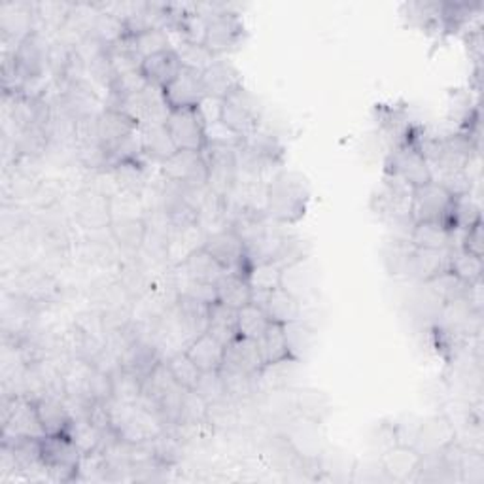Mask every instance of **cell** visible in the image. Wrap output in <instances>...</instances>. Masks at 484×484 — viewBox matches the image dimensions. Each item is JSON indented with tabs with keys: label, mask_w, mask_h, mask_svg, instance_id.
<instances>
[{
	"label": "cell",
	"mask_w": 484,
	"mask_h": 484,
	"mask_svg": "<svg viewBox=\"0 0 484 484\" xmlns=\"http://www.w3.org/2000/svg\"><path fill=\"white\" fill-rule=\"evenodd\" d=\"M310 190L305 178L298 173L282 171L267 185L265 212L280 226L298 224L305 218Z\"/></svg>",
	"instance_id": "1"
},
{
	"label": "cell",
	"mask_w": 484,
	"mask_h": 484,
	"mask_svg": "<svg viewBox=\"0 0 484 484\" xmlns=\"http://www.w3.org/2000/svg\"><path fill=\"white\" fill-rule=\"evenodd\" d=\"M106 407H109L114 434L129 445H142L167 432V422L144 403H121L110 399L106 401Z\"/></svg>",
	"instance_id": "2"
},
{
	"label": "cell",
	"mask_w": 484,
	"mask_h": 484,
	"mask_svg": "<svg viewBox=\"0 0 484 484\" xmlns=\"http://www.w3.org/2000/svg\"><path fill=\"white\" fill-rule=\"evenodd\" d=\"M415 187L392 174L384 173L383 185L371 199V208L390 227L415 226L411 220Z\"/></svg>",
	"instance_id": "3"
},
{
	"label": "cell",
	"mask_w": 484,
	"mask_h": 484,
	"mask_svg": "<svg viewBox=\"0 0 484 484\" xmlns=\"http://www.w3.org/2000/svg\"><path fill=\"white\" fill-rule=\"evenodd\" d=\"M14 63V88L8 93H26L29 86L40 82L46 67L49 47L44 44L40 33L26 35L12 51Z\"/></svg>",
	"instance_id": "4"
},
{
	"label": "cell",
	"mask_w": 484,
	"mask_h": 484,
	"mask_svg": "<svg viewBox=\"0 0 484 484\" xmlns=\"http://www.w3.org/2000/svg\"><path fill=\"white\" fill-rule=\"evenodd\" d=\"M263 120V106L258 97L247 88H240L231 97L222 100L220 123L227 127L235 137L247 141L259 131Z\"/></svg>",
	"instance_id": "5"
},
{
	"label": "cell",
	"mask_w": 484,
	"mask_h": 484,
	"mask_svg": "<svg viewBox=\"0 0 484 484\" xmlns=\"http://www.w3.org/2000/svg\"><path fill=\"white\" fill-rule=\"evenodd\" d=\"M40 458L46 469V477L56 482H74L78 479L79 450L68 436H46L40 439Z\"/></svg>",
	"instance_id": "6"
},
{
	"label": "cell",
	"mask_w": 484,
	"mask_h": 484,
	"mask_svg": "<svg viewBox=\"0 0 484 484\" xmlns=\"http://www.w3.org/2000/svg\"><path fill=\"white\" fill-rule=\"evenodd\" d=\"M203 157L208 169V192L222 199L231 197L238 180L237 146L208 141L203 150Z\"/></svg>",
	"instance_id": "7"
},
{
	"label": "cell",
	"mask_w": 484,
	"mask_h": 484,
	"mask_svg": "<svg viewBox=\"0 0 484 484\" xmlns=\"http://www.w3.org/2000/svg\"><path fill=\"white\" fill-rule=\"evenodd\" d=\"M384 173L407 182L413 187H420L424 184L434 182L432 173H429L427 167V161L415 141L413 129L407 132V139L401 144L394 146V150L390 152Z\"/></svg>",
	"instance_id": "8"
},
{
	"label": "cell",
	"mask_w": 484,
	"mask_h": 484,
	"mask_svg": "<svg viewBox=\"0 0 484 484\" xmlns=\"http://www.w3.org/2000/svg\"><path fill=\"white\" fill-rule=\"evenodd\" d=\"M44 439L46 432L40 424L35 399L23 394L5 397L3 401V439Z\"/></svg>",
	"instance_id": "9"
},
{
	"label": "cell",
	"mask_w": 484,
	"mask_h": 484,
	"mask_svg": "<svg viewBox=\"0 0 484 484\" xmlns=\"http://www.w3.org/2000/svg\"><path fill=\"white\" fill-rule=\"evenodd\" d=\"M452 206L454 197L437 182H429L413 192L411 220L420 222H439L452 231Z\"/></svg>",
	"instance_id": "10"
},
{
	"label": "cell",
	"mask_w": 484,
	"mask_h": 484,
	"mask_svg": "<svg viewBox=\"0 0 484 484\" xmlns=\"http://www.w3.org/2000/svg\"><path fill=\"white\" fill-rule=\"evenodd\" d=\"M203 248L216 259L227 273H235L247 279L252 263L247 254L245 240H242V237L233 227H222L210 233L205 238Z\"/></svg>",
	"instance_id": "11"
},
{
	"label": "cell",
	"mask_w": 484,
	"mask_h": 484,
	"mask_svg": "<svg viewBox=\"0 0 484 484\" xmlns=\"http://www.w3.org/2000/svg\"><path fill=\"white\" fill-rule=\"evenodd\" d=\"M247 40V26L242 23L240 16L226 5L222 12L208 17L206 23V35L205 46L214 53L216 58L226 56L238 49Z\"/></svg>",
	"instance_id": "12"
},
{
	"label": "cell",
	"mask_w": 484,
	"mask_h": 484,
	"mask_svg": "<svg viewBox=\"0 0 484 484\" xmlns=\"http://www.w3.org/2000/svg\"><path fill=\"white\" fill-rule=\"evenodd\" d=\"M161 173H163L167 182L184 185L187 190H206L208 169L203 152L178 150L161 163Z\"/></svg>",
	"instance_id": "13"
},
{
	"label": "cell",
	"mask_w": 484,
	"mask_h": 484,
	"mask_svg": "<svg viewBox=\"0 0 484 484\" xmlns=\"http://www.w3.org/2000/svg\"><path fill=\"white\" fill-rule=\"evenodd\" d=\"M165 127L176 150L203 152L208 144L206 121L201 114V109H182L171 110L165 121Z\"/></svg>",
	"instance_id": "14"
},
{
	"label": "cell",
	"mask_w": 484,
	"mask_h": 484,
	"mask_svg": "<svg viewBox=\"0 0 484 484\" xmlns=\"http://www.w3.org/2000/svg\"><path fill=\"white\" fill-rule=\"evenodd\" d=\"M163 97L169 110L199 109L206 99L201 72L182 67L178 76L163 89Z\"/></svg>",
	"instance_id": "15"
},
{
	"label": "cell",
	"mask_w": 484,
	"mask_h": 484,
	"mask_svg": "<svg viewBox=\"0 0 484 484\" xmlns=\"http://www.w3.org/2000/svg\"><path fill=\"white\" fill-rule=\"evenodd\" d=\"M263 358L259 352L258 341L237 337L226 346L224 363L220 367L222 373H233L242 376H256L263 369Z\"/></svg>",
	"instance_id": "16"
},
{
	"label": "cell",
	"mask_w": 484,
	"mask_h": 484,
	"mask_svg": "<svg viewBox=\"0 0 484 484\" xmlns=\"http://www.w3.org/2000/svg\"><path fill=\"white\" fill-rule=\"evenodd\" d=\"M252 303L261 307L265 314L268 316V320L277 321V324H282V326L300 320L303 312V307H301L303 303L282 286L267 293L252 291Z\"/></svg>",
	"instance_id": "17"
},
{
	"label": "cell",
	"mask_w": 484,
	"mask_h": 484,
	"mask_svg": "<svg viewBox=\"0 0 484 484\" xmlns=\"http://www.w3.org/2000/svg\"><path fill=\"white\" fill-rule=\"evenodd\" d=\"M447 271H450V248H411L405 277L426 284Z\"/></svg>",
	"instance_id": "18"
},
{
	"label": "cell",
	"mask_w": 484,
	"mask_h": 484,
	"mask_svg": "<svg viewBox=\"0 0 484 484\" xmlns=\"http://www.w3.org/2000/svg\"><path fill=\"white\" fill-rule=\"evenodd\" d=\"M456 437H458V434H456V426L447 415H436L432 418H424L415 450L420 456L436 454L458 441Z\"/></svg>",
	"instance_id": "19"
},
{
	"label": "cell",
	"mask_w": 484,
	"mask_h": 484,
	"mask_svg": "<svg viewBox=\"0 0 484 484\" xmlns=\"http://www.w3.org/2000/svg\"><path fill=\"white\" fill-rule=\"evenodd\" d=\"M201 76H203L206 99L224 100L231 97L235 91H238L240 88H245V82H242V74L238 72V68L222 58L214 61Z\"/></svg>",
	"instance_id": "20"
},
{
	"label": "cell",
	"mask_w": 484,
	"mask_h": 484,
	"mask_svg": "<svg viewBox=\"0 0 484 484\" xmlns=\"http://www.w3.org/2000/svg\"><path fill=\"white\" fill-rule=\"evenodd\" d=\"M422 456L413 447L395 445L379 456V464L390 482L415 480Z\"/></svg>",
	"instance_id": "21"
},
{
	"label": "cell",
	"mask_w": 484,
	"mask_h": 484,
	"mask_svg": "<svg viewBox=\"0 0 484 484\" xmlns=\"http://www.w3.org/2000/svg\"><path fill=\"white\" fill-rule=\"evenodd\" d=\"M33 399L46 436H63L72 420L67 401L53 394H40Z\"/></svg>",
	"instance_id": "22"
},
{
	"label": "cell",
	"mask_w": 484,
	"mask_h": 484,
	"mask_svg": "<svg viewBox=\"0 0 484 484\" xmlns=\"http://www.w3.org/2000/svg\"><path fill=\"white\" fill-rule=\"evenodd\" d=\"M180 70H182V63L174 47L159 51L155 53V56L146 58L141 67V72L148 79V84L157 89H165L178 76Z\"/></svg>",
	"instance_id": "23"
},
{
	"label": "cell",
	"mask_w": 484,
	"mask_h": 484,
	"mask_svg": "<svg viewBox=\"0 0 484 484\" xmlns=\"http://www.w3.org/2000/svg\"><path fill=\"white\" fill-rule=\"evenodd\" d=\"M178 268H182L184 277L187 280H195V282H203L210 286H216V282L227 273L226 268L205 248H199L194 254L187 256V259L180 263Z\"/></svg>",
	"instance_id": "24"
},
{
	"label": "cell",
	"mask_w": 484,
	"mask_h": 484,
	"mask_svg": "<svg viewBox=\"0 0 484 484\" xmlns=\"http://www.w3.org/2000/svg\"><path fill=\"white\" fill-rule=\"evenodd\" d=\"M226 346L218 342L212 335L203 333L185 346V354L192 358V362L203 371H220L224 363Z\"/></svg>",
	"instance_id": "25"
},
{
	"label": "cell",
	"mask_w": 484,
	"mask_h": 484,
	"mask_svg": "<svg viewBox=\"0 0 484 484\" xmlns=\"http://www.w3.org/2000/svg\"><path fill=\"white\" fill-rule=\"evenodd\" d=\"M237 312L231 307H226L222 303H212L208 307V324L206 333L212 335L218 342L227 346L231 341L238 337V321Z\"/></svg>",
	"instance_id": "26"
},
{
	"label": "cell",
	"mask_w": 484,
	"mask_h": 484,
	"mask_svg": "<svg viewBox=\"0 0 484 484\" xmlns=\"http://www.w3.org/2000/svg\"><path fill=\"white\" fill-rule=\"evenodd\" d=\"M214 288H216V301L226 307L238 310L252 303V288L245 277L226 273Z\"/></svg>",
	"instance_id": "27"
},
{
	"label": "cell",
	"mask_w": 484,
	"mask_h": 484,
	"mask_svg": "<svg viewBox=\"0 0 484 484\" xmlns=\"http://www.w3.org/2000/svg\"><path fill=\"white\" fill-rule=\"evenodd\" d=\"M141 142H142V155L159 161V163H163V161H167L171 155L178 152L165 123L141 127Z\"/></svg>",
	"instance_id": "28"
},
{
	"label": "cell",
	"mask_w": 484,
	"mask_h": 484,
	"mask_svg": "<svg viewBox=\"0 0 484 484\" xmlns=\"http://www.w3.org/2000/svg\"><path fill=\"white\" fill-rule=\"evenodd\" d=\"M456 231L447 229L439 222H420L411 229L409 242L415 248H454Z\"/></svg>",
	"instance_id": "29"
},
{
	"label": "cell",
	"mask_w": 484,
	"mask_h": 484,
	"mask_svg": "<svg viewBox=\"0 0 484 484\" xmlns=\"http://www.w3.org/2000/svg\"><path fill=\"white\" fill-rule=\"evenodd\" d=\"M259 352L263 358L265 365L279 363L284 360H289V348H288V339H286V330L282 324H277V321H271L265 333L258 339Z\"/></svg>",
	"instance_id": "30"
},
{
	"label": "cell",
	"mask_w": 484,
	"mask_h": 484,
	"mask_svg": "<svg viewBox=\"0 0 484 484\" xmlns=\"http://www.w3.org/2000/svg\"><path fill=\"white\" fill-rule=\"evenodd\" d=\"M208 307L203 301H197L194 298H187V295H178V301H176V310H178V318H180V324L194 333V337L197 339L199 335L206 333V324H208Z\"/></svg>",
	"instance_id": "31"
},
{
	"label": "cell",
	"mask_w": 484,
	"mask_h": 484,
	"mask_svg": "<svg viewBox=\"0 0 484 484\" xmlns=\"http://www.w3.org/2000/svg\"><path fill=\"white\" fill-rule=\"evenodd\" d=\"M65 436L72 439V443L82 450V454L99 450L104 441V434L88 416H72Z\"/></svg>",
	"instance_id": "32"
},
{
	"label": "cell",
	"mask_w": 484,
	"mask_h": 484,
	"mask_svg": "<svg viewBox=\"0 0 484 484\" xmlns=\"http://www.w3.org/2000/svg\"><path fill=\"white\" fill-rule=\"evenodd\" d=\"M110 233L118 245L129 250H137L142 247L148 235V226L142 218L137 216H127V218H112V224L109 226Z\"/></svg>",
	"instance_id": "33"
},
{
	"label": "cell",
	"mask_w": 484,
	"mask_h": 484,
	"mask_svg": "<svg viewBox=\"0 0 484 484\" xmlns=\"http://www.w3.org/2000/svg\"><path fill=\"white\" fill-rule=\"evenodd\" d=\"M284 330H286V339H288V348H289L291 358L303 363L316 344L314 328H310L303 318H300V320L291 321V324H286Z\"/></svg>",
	"instance_id": "34"
},
{
	"label": "cell",
	"mask_w": 484,
	"mask_h": 484,
	"mask_svg": "<svg viewBox=\"0 0 484 484\" xmlns=\"http://www.w3.org/2000/svg\"><path fill=\"white\" fill-rule=\"evenodd\" d=\"M427 293L432 295V298L443 305L447 303H454V301H460V300H466V293H468V288L469 284L462 282L458 277L452 275L450 271L432 279L429 282L422 284Z\"/></svg>",
	"instance_id": "35"
},
{
	"label": "cell",
	"mask_w": 484,
	"mask_h": 484,
	"mask_svg": "<svg viewBox=\"0 0 484 484\" xmlns=\"http://www.w3.org/2000/svg\"><path fill=\"white\" fill-rule=\"evenodd\" d=\"M106 56H109V61L112 65L116 78L131 74V72H139L142 67V58L139 56L137 49H134L129 35L123 37L114 46L106 47Z\"/></svg>",
	"instance_id": "36"
},
{
	"label": "cell",
	"mask_w": 484,
	"mask_h": 484,
	"mask_svg": "<svg viewBox=\"0 0 484 484\" xmlns=\"http://www.w3.org/2000/svg\"><path fill=\"white\" fill-rule=\"evenodd\" d=\"M300 365L301 362L293 360V358L279 362V363H271V365H263V369L258 374V388L259 386L267 390L288 388L295 381V376H298Z\"/></svg>",
	"instance_id": "37"
},
{
	"label": "cell",
	"mask_w": 484,
	"mask_h": 484,
	"mask_svg": "<svg viewBox=\"0 0 484 484\" xmlns=\"http://www.w3.org/2000/svg\"><path fill=\"white\" fill-rule=\"evenodd\" d=\"M112 399L121 403H139L142 397V379L125 367H116L110 373Z\"/></svg>",
	"instance_id": "38"
},
{
	"label": "cell",
	"mask_w": 484,
	"mask_h": 484,
	"mask_svg": "<svg viewBox=\"0 0 484 484\" xmlns=\"http://www.w3.org/2000/svg\"><path fill=\"white\" fill-rule=\"evenodd\" d=\"M450 273L466 284H475L482 280V258H477L460 247L450 248Z\"/></svg>",
	"instance_id": "39"
},
{
	"label": "cell",
	"mask_w": 484,
	"mask_h": 484,
	"mask_svg": "<svg viewBox=\"0 0 484 484\" xmlns=\"http://www.w3.org/2000/svg\"><path fill=\"white\" fill-rule=\"evenodd\" d=\"M247 280L252 291H258V293L273 291L275 288H280L282 284V267L277 265L275 261L254 263L248 268Z\"/></svg>",
	"instance_id": "40"
},
{
	"label": "cell",
	"mask_w": 484,
	"mask_h": 484,
	"mask_svg": "<svg viewBox=\"0 0 484 484\" xmlns=\"http://www.w3.org/2000/svg\"><path fill=\"white\" fill-rule=\"evenodd\" d=\"M237 321H238V337L252 341H258L265 333L268 324H271V320H268L265 310L254 303L238 309Z\"/></svg>",
	"instance_id": "41"
},
{
	"label": "cell",
	"mask_w": 484,
	"mask_h": 484,
	"mask_svg": "<svg viewBox=\"0 0 484 484\" xmlns=\"http://www.w3.org/2000/svg\"><path fill=\"white\" fill-rule=\"evenodd\" d=\"M280 286L284 289H288L291 295H295V298L303 303V295L312 291V273L309 268V259H303L300 263L284 267Z\"/></svg>",
	"instance_id": "42"
},
{
	"label": "cell",
	"mask_w": 484,
	"mask_h": 484,
	"mask_svg": "<svg viewBox=\"0 0 484 484\" xmlns=\"http://www.w3.org/2000/svg\"><path fill=\"white\" fill-rule=\"evenodd\" d=\"M174 51L178 53L180 63L182 67L187 68H194L197 72H205L214 61L218 58L214 56V53L205 46V44H195V42H187V40H180V44L174 47Z\"/></svg>",
	"instance_id": "43"
},
{
	"label": "cell",
	"mask_w": 484,
	"mask_h": 484,
	"mask_svg": "<svg viewBox=\"0 0 484 484\" xmlns=\"http://www.w3.org/2000/svg\"><path fill=\"white\" fill-rule=\"evenodd\" d=\"M167 367L171 371V374L174 376V381L185 388V390H195L203 371L192 362V358L185 354V351L176 352L174 356H171L167 362Z\"/></svg>",
	"instance_id": "44"
},
{
	"label": "cell",
	"mask_w": 484,
	"mask_h": 484,
	"mask_svg": "<svg viewBox=\"0 0 484 484\" xmlns=\"http://www.w3.org/2000/svg\"><path fill=\"white\" fill-rule=\"evenodd\" d=\"M480 206L475 201L473 194L454 197V206H452V231L464 233L469 227H473L477 222H480Z\"/></svg>",
	"instance_id": "45"
},
{
	"label": "cell",
	"mask_w": 484,
	"mask_h": 484,
	"mask_svg": "<svg viewBox=\"0 0 484 484\" xmlns=\"http://www.w3.org/2000/svg\"><path fill=\"white\" fill-rule=\"evenodd\" d=\"M131 40H132L134 49H137V53L142 58V61L150 56H155V53H159V51H165V49L173 47L165 29H148V31H142L139 35H132Z\"/></svg>",
	"instance_id": "46"
},
{
	"label": "cell",
	"mask_w": 484,
	"mask_h": 484,
	"mask_svg": "<svg viewBox=\"0 0 484 484\" xmlns=\"http://www.w3.org/2000/svg\"><path fill=\"white\" fill-rule=\"evenodd\" d=\"M206 413H208V403L195 390H185L184 395H182L180 415H178V422L176 424L194 426V424L208 422L206 420Z\"/></svg>",
	"instance_id": "47"
},
{
	"label": "cell",
	"mask_w": 484,
	"mask_h": 484,
	"mask_svg": "<svg viewBox=\"0 0 484 484\" xmlns=\"http://www.w3.org/2000/svg\"><path fill=\"white\" fill-rule=\"evenodd\" d=\"M309 256H310V245H309V242L305 238H301V237H295V235H288L286 233L282 245H280L277 256L273 258V261L284 268V267H289L293 263H300L303 259H309Z\"/></svg>",
	"instance_id": "48"
},
{
	"label": "cell",
	"mask_w": 484,
	"mask_h": 484,
	"mask_svg": "<svg viewBox=\"0 0 484 484\" xmlns=\"http://www.w3.org/2000/svg\"><path fill=\"white\" fill-rule=\"evenodd\" d=\"M413 245L407 238H394L390 245L384 250V263L388 267L390 275L399 277V275H405V268H407V261H409V254H411Z\"/></svg>",
	"instance_id": "49"
},
{
	"label": "cell",
	"mask_w": 484,
	"mask_h": 484,
	"mask_svg": "<svg viewBox=\"0 0 484 484\" xmlns=\"http://www.w3.org/2000/svg\"><path fill=\"white\" fill-rule=\"evenodd\" d=\"M460 482H469V484L484 482V456L480 450H473V448L462 450Z\"/></svg>",
	"instance_id": "50"
},
{
	"label": "cell",
	"mask_w": 484,
	"mask_h": 484,
	"mask_svg": "<svg viewBox=\"0 0 484 484\" xmlns=\"http://www.w3.org/2000/svg\"><path fill=\"white\" fill-rule=\"evenodd\" d=\"M195 392L208 403V405H212V403L224 401V399H229L220 371L203 373L197 386H195Z\"/></svg>",
	"instance_id": "51"
},
{
	"label": "cell",
	"mask_w": 484,
	"mask_h": 484,
	"mask_svg": "<svg viewBox=\"0 0 484 484\" xmlns=\"http://www.w3.org/2000/svg\"><path fill=\"white\" fill-rule=\"evenodd\" d=\"M420 416L416 415H403L399 416L392 426H394V434H395V441L397 445L403 447H413L416 445L418 439V432H420V426H422Z\"/></svg>",
	"instance_id": "52"
},
{
	"label": "cell",
	"mask_w": 484,
	"mask_h": 484,
	"mask_svg": "<svg viewBox=\"0 0 484 484\" xmlns=\"http://www.w3.org/2000/svg\"><path fill=\"white\" fill-rule=\"evenodd\" d=\"M206 420L212 426V429L214 427H222V429L235 427V424H237V411L231 405V399H224V401L212 403V405H208Z\"/></svg>",
	"instance_id": "53"
},
{
	"label": "cell",
	"mask_w": 484,
	"mask_h": 484,
	"mask_svg": "<svg viewBox=\"0 0 484 484\" xmlns=\"http://www.w3.org/2000/svg\"><path fill=\"white\" fill-rule=\"evenodd\" d=\"M178 295H187V298H194L197 301H203L206 305L216 303V288L210 286V284H203V282H195V280H187L182 284L180 293Z\"/></svg>",
	"instance_id": "54"
},
{
	"label": "cell",
	"mask_w": 484,
	"mask_h": 484,
	"mask_svg": "<svg viewBox=\"0 0 484 484\" xmlns=\"http://www.w3.org/2000/svg\"><path fill=\"white\" fill-rule=\"evenodd\" d=\"M397 441H395V434H394V426L392 424H386L383 422L381 426H376L373 429V436H371V448L374 452L384 454L388 448L395 447Z\"/></svg>",
	"instance_id": "55"
},
{
	"label": "cell",
	"mask_w": 484,
	"mask_h": 484,
	"mask_svg": "<svg viewBox=\"0 0 484 484\" xmlns=\"http://www.w3.org/2000/svg\"><path fill=\"white\" fill-rule=\"evenodd\" d=\"M460 248H464L466 252L482 258V248H484V242H482V220L477 222L473 227H469L468 231L462 233V240H460Z\"/></svg>",
	"instance_id": "56"
},
{
	"label": "cell",
	"mask_w": 484,
	"mask_h": 484,
	"mask_svg": "<svg viewBox=\"0 0 484 484\" xmlns=\"http://www.w3.org/2000/svg\"><path fill=\"white\" fill-rule=\"evenodd\" d=\"M466 301L471 307L473 312L482 314V307H484V288H482V280L469 284L468 293H466Z\"/></svg>",
	"instance_id": "57"
}]
</instances>
